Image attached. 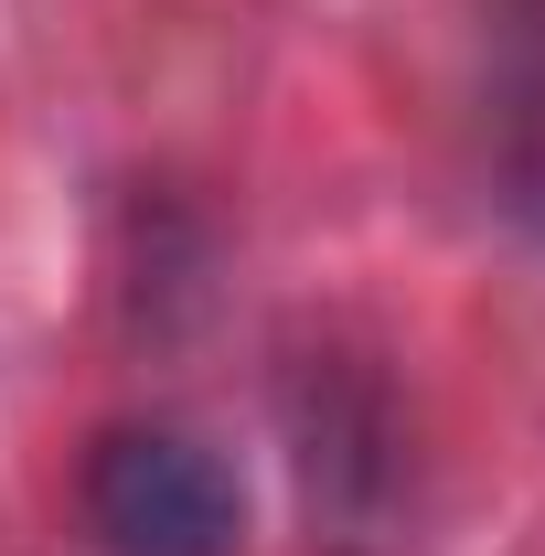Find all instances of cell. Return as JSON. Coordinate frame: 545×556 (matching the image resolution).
<instances>
[{"label":"cell","instance_id":"cell-1","mask_svg":"<svg viewBox=\"0 0 545 556\" xmlns=\"http://www.w3.org/2000/svg\"><path fill=\"white\" fill-rule=\"evenodd\" d=\"M86 525L107 556H236L246 492L193 428H107L86 460Z\"/></svg>","mask_w":545,"mask_h":556},{"label":"cell","instance_id":"cell-2","mask_svg":"<svg viewBox=\"0 0 545 556\" xmlns=\"http://www.w3.org/2000/svg\"><path fill=\"white\" fill-rule=\"evenodd\" d=\"M492 172H503V204L545 236V11L514 33V54H503V97H492Z\"/></svg>","mask_w":545,"mask_h":556}]
</instances>
